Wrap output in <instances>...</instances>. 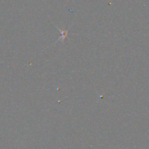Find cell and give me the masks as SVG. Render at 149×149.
<instances>
[{"label":"cell","instance_id":"1","mask_svg":"<svg viewBox=\"0 0 149 149\" xmlns=\"http://www.w3.org/2000/svg\"><path fill=\"white\" fill-rule=\"evenodd\" d=\"M57 29L59 30L60 33H61V37L59 38V40L58 41H61V42H64L65 39L68 37V31L66 30V29H59L58 27H57Z\"/></svg>","mask_w":149,"mask_h":149}]
</instances>
